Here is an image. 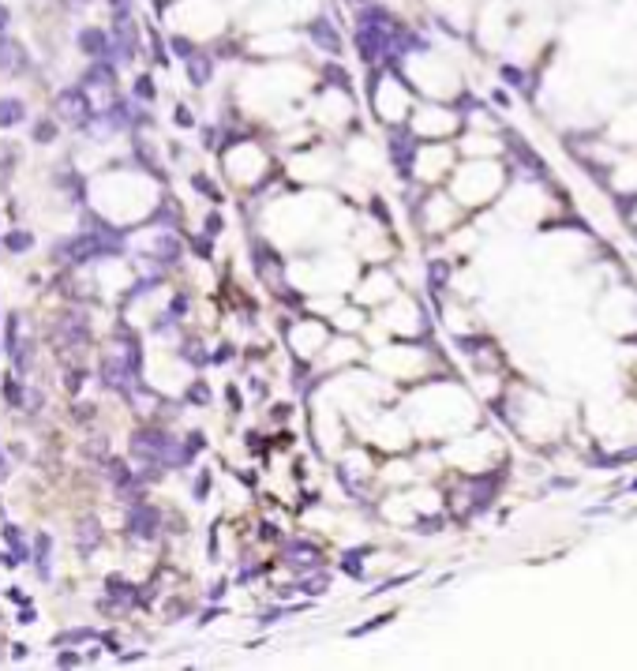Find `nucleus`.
Segmentation results:
<instances>
[{
  "label": "nucleus",
  "mask_w": 637,
  "mask_h": 671,
  "mask_svg": "<svg viewBox=\"0 0 637 671\" xmlns=\"http://www.w3.org/2000/svg\"><path fill=\"white\" fill-rule=\"evenodd\" d=\"M116 255H124V244L105 240L98 233H79V236H71V240L53 244V259H57V263H68V266L102 263V259H116Z\"/></svg>",
  "instance_id": "1"
},
{
  "label": "nucleus",
  "mask_w": 637,
  "mask_h": 671,
  "mask_svg": "<svg viewBox=\"0 0 637 671\" xmlns=\"http://www.w3.org/2000/svg\"><path fill=\"white\" fill-rule=\"evenodd\" d=\"M172 439L165 428H139L132 435V458H139L143 465H161V469H172Z\"/></svg>",
  "instance_id": "2"
},
{
  "label": "nucleus",
  "mask_w": 637,
  "mask_h": 671,
  "mask_svg": "<svg viewBox=\"0 0 637 671\" xmlns=\"http://www.w3.org/2000/svg\"><path fill=\"white\" fill-rule=\"evenodd\" d=\"M57 109H60V121H68L71 128H79V132H90L94 128V116L98 109L90 105L83 86H68V90L57 94Z\"/></svg>",
  "instance_id": "3"
},
{
  "label": "nucleus",
  "mask_w": 637,
  "mask_h": 671,
  "mask_svg": "<svg viewBox=\"0 0 637 671\" xmlns=\"http://www.w3.org/2000/svg\"><path fill=\"white\" fill-rule=\"evenodd\" d=\"M98 379L105 391H116V394H132V386L139 383V375L132 372V364L124 360V353H109L98 360Z\"/></svg>",
  "instance_id": "4"
},
{
  "label": "nucleus",
  "mask_w": 637,
  "mask_h": 671,
  "mask_svg": "<svg viewBox=\"0 0 637 671\" xmlns=\"http://www.w3.org/2000/svg\"><path fill=\"white\" fill-rule=\"evenodd\" d=\"M124 529H128V536H135V540H154V536L161 533V514H158V506H150V503H143V499L128 503Z\"/></svg>",
  "instance_id": "5"
},
{
  "label": "nucleus",
  "mask_w": 637,
  "mask_h": 671,
  "mask_svg": "<svg viewBox=\"0 0 637 671\" xmlns=\"http://www.w3.org/2000/svg\"><path fill=\"white\" fill-rule=\"evenodd\" d=\"M308 38L315 41L322 53H330V57H338V53L345 49V41H341V34H338V27H334L327 15L311 19V23H308Z\"/></svg>",
  "instance_id": "6"
},
{
  "label": "nucleus",
  "mask_w": 637,
  "mask_h": 671,
  "mask_svg": "<svg viewBox=\"0 0 637 671\" xmlns=\"http://www.w3.org/2000/svg\"><path fill=\"white\" fill-rule=\"evenodd\" d=\"M79 86H83V90H94V86H102V90H113V86H116V64H113L109 57L90 60V68L83 72Z\"/></svg>",
  "instance_id": "7"
},
{
  "label": "nucleus",
  "mask_w": 637,
  "mask_h": 671,
  "mask_svg": "<svg viewBox=\"0 0 637 671\" xmlns=\"http://www.w3.org/2000/svg\"><path fill=\"white\" fill-rule=\"evenodd\" d=\"M282 559H285L293 570H315V567H319V548H311L308 540L296 536V540H285Z\"/></svg>",
  "instance_id": "8"
},
{
  "label": "nucleus",
  "mask_w": 637,
  "mask_h": 671,
  "mask_svg": "<svg viewBox=\"0 0 637 671\" xmlns=\"http://www.w3.org/2000/svg\"><path fill=\"white\" fill-rule=\"evenodd\" d=\"M75 41H79V53H86L90 60L109 57V30H102V27H83Z\"/></svg>",
  "instance_id": "9"
},
{
  "label": "nucleus",
  "mask_w": 637,
  "mask_h": 671,
  "mask_svg": "<svg viewBox=\"0 0 637 671\" xmlns=\"http://www.w3.org/2000/svg\"><path fill=\"white\" fill-rule=\"evenodd\" d=\"M184 72H188L191 86H207L214 79V53H191L184 60Z\"/></svg>",
  "instance_id": "10"
},
{
  "label": "nucleus",
  "mask_w": 637,
  "mask_h": 671,
  "mask_svg": "<svg viewBox=\"0 0 637 671\" xmlns=\"http://www.w3.org/2000/svg\"><path fill=\"white\" fill-rule=\"evenodd\" d=\"M98 544H102V522H98V517H90V514H86L83 522H79V533H75V548H79V555L86 559V555H90V551L98 548Z\"/></svg>",
  "instance_id": "11"
},
{
  "label": "nucleus",
  "mask_w": 637,
  "mask_h": 671,
  "mask_svg": "<svg viewBox=\"0 0 637 671\" xmlns=\"http://www.w3.org/2000/svg\"><path fill=\"white\" fill-rule=\"evenodd\" d=\"M27 121V102L15 98V94H8V98H0V132H8V128H19Z\"/></svg>",
  "instance_id": "12"
},
{
  "label": "nucleus",
  "mask_w": 637,
  "mask_h": 671,
  "mask_svg": "<svg viewBox=\"0 0 637 671\" xmlns=\"http://www.w3.org/2000/svg\"><path fill=\"white\" fill-rule=\"evenodd\" d=\"M23 68H27V53H23V46L0 34V72H23Z\"/></svg>",
  "instance_id": "13"
},
{
  "label": "nucleus",
  "mask_w": 637,
  "mask_h": 671,
  "mask_svg": "<svg viewBox=\"0 0 637 671\" xmlns=\"http://www.w3.org/2000/svg\"><path fill=\"white\" fill-rule=\"evenodd\" d=\"M49 551H53V536H49V533H38V536H34V567H38V578H41V581L53 578Z\"/></svg>",
  "instance_id": "14"
},
{
  "label": "nucleus",
  "mask_w": 637,
  "mask_h": 671,
  "mask_svg": "<svg viewBox=\"0 0 637 671\" xmlns=\"http://www.w3.org/2000/svg\"><path fill=\"white\" fill-rule=\"evenodd\" d=\"M60 334H64V345H83V341H90V327L83 323V316L60 319Z\"/></svg>",
  "instance_id": "15"
},
{
  "label": "nucleus",
  "mask_w": 637,
  "mask_h": 671,
  "mask_svg": "<svg viewBox=\"0 0 637 671\" xmlns=\"http://www.w3.org/2000/svg\"><path fill=\"white\" fill-rule=\"evenodd\" d=\"M0 248H4V252H12V255H23V252H30V248H34V233H27V229H12V233H4Z\"/></svg>",
  "instance_id": "16"
},
{
  "label": "nucleus",
  "mask_w": 637,
  "mask_h": 671,
  "mask_svg": "<svg viewBox=\"0 0 637 671\" xmlns=\"http://www.w3.org/2000/svg\"><path fill=\"white\" fill-rule=\"evenodd\" d=\"M296 589H300V592H308V597H322V592L330 589V574H327V570L308 574V578H300V581H296Z\"/></svg>",
  "instance_id": "17"
},
{
  "label": "nucleus",
  "mask_w": 637,
  "mask_h": 671,
  "mask_svg": "<svg viewBox=\"0 0 637 671\" xmlns=\"http://www.w3.org/2000/svg\"><path fill=\"white\" fill-rule=\"evenodd\" d=\"M132 98L143 102V105H154L158 102V86H154V75H139L132 83Z\"/></svg>",
  "instance_id": "18"
},
{
  "label": "nucleus",
  "mask_w": 637,
  "mask_h": 671,
  "mask_svg": "<svg viewBox=\"0 0 637 671\" xmlns=\"http://www.w3.org/2000/svg\"><path fill=\"white\" fill-rule=\"evenodd\" d=\"M12 364H15L19 375H27L30 367H34V341H19L12 349Z\"/></svg>",
  "instance_id": "19"
},
{
  "label": "nucleus",
  "mask_w": 637,
  "mask_h": 671,
  "mask_svg": "<svg viewBox=\"0 0 637 671\" xmlns=\"http://www.w3.org/2000/svg\"><path fill=\"white\" fill-rule=\"evenodd\" d=\"M184 402H188V405H210V402H214L207 379H196V383L188 386V391H184Z\"/></svg>",
  "instance_id": "20"
},
{
  "label": "nucleus",
  "mask_w": 637,
  "mask_h": 671,
  "mask_svg": "<svg viewBox=\"0 0 637 671\" xmlns=\"http://www.w3.org/2000/svg\"><path fill=\"white\" fill-rule=\"evenodd\" d=\"M0 398H4L8 405H23V383H19L15 375H4V383H0Z\"/></svg>",
  "instance_id": "21"
},
{
  "label": "nucleus",
  "mask_w": 637,
  "mask_h": 671,
  "mask_svg": "<svg viewBox=\"0 0 637 671\" xmlns=\"http://www.w3.org/2000/svg\"><path fill=\"white\" fill-rule=\"evenodd\" d=\"M191 188H196L199 196H207L210 203H221V188L210 177H203V172H191Z\"/></svg>",
  "instance_id": "22"
},
{
  "label": "nucleus",
  "mask_w": 637,
  "mask_h": 671,
  "mask_svg": "<svg viewBox=\"0 0 637 671\" xmlns=\"http://www.w3.org/2000/svg\"><path fill=\"white\" fill-rule=\"evenodd\" d=\"M57 121H49V116H41V121H34V128H30V139H34V143H53V139H57Z\"/></svg>",
  "instance_id": "23"
},
{
  "label": "nucleus",
  "mask_w": 637,
  "mask_h": 671,
  "mask_svg": "<svg viewBox=\"0 0 637 671\" xmlns=\"http://www.w3.org/2000/svg\"><path fill=\"white\" fill-rule=\"evenodd\" d=\"M90 637H98V630H94V626H75V630L57 634L53 642H57V645H75V642H90Z\"/></svg>",
  "instance_id": "24"
},
{
  "label": "nucleus",
  "mask_w": 637,
  "mask_h": 671,
  "mask_svg": "<svg viewBox=\"0 0 637 671\" xmlns=\"http://www.w3.org/2000/svg\"><path fill=\"white\" fill-rule=\"evenodd\" d=\"M360 555H364L360 548H352V551H345V555H341V570L349 574V578H356V581H364V567H360Z\"/></svg>",
  "instance_id": "25"
},
{
  "label": "nucleus",
  "mask_w": 637,
  "mask_h": 671,
  "mask_svg": "<svg viewBox=\"0 0 637 671\" xmlns=\"http://www.w3.org/2000/svg\"><path fill=\"white\" fill-rule=\"evenodd\" d=\"M150 222H154V225H177V203L165 199L154 214H150Z\"/></svg>",
  "instance_id": "26"
},
{
  "label": "nucleus",
  "mask_w": 637,
  "mask_h": 671,
  "mask_svg": "<svg viewBox=\"0 0 637 671\" xmlns=\"http://www.w3.org/2000/svg\"><path fill=\"white\" fill-rule=\"evenodd\" d=\"M322 75H327V83H334V86H338V90H349V72H345L341 68V64H327V72H322Z\"/></svg>",
  "instance_id": "27"
},
{
  "label": "nucleus",
  "mask_w": 637,
  "mask_h": 671,
  "mask_svg": "<svg viewBox=\"0 0 637 671\" xmlns=\"http://www.w3.org/2000/svg\"><path fill=\"white\" fill-rule=\"evenodd\" d=\"M15 345H19V316H8V323H4V353L12 356Z\"/></svg>",
  "instance_id": "28"
},
{
  "label": "nucleus",
  "mask_w": 637,
  "mask_h": 671,
  "mask_svg": "<svg viewBox=\"0 0 637 671\" xmlns=\"http://www.w3.org/2000/svg\"><path fill=\"white\" fill-rule=\"evenodd\" d=\"M15 161H19V150H15L12 143H0V177H4V172H12Z\"/></svg>",
  "instance_id": "29"
},
{
  "label": "nucleus",
  "mask_w": 637,
  "mask_h": 671,
  "mask_svg": "<svg viewBox=\"0 0 637 671\" xmlns=\"http://www.w3.org/2000/svg\"><path fill=\"white\" fill-rule=\"evenodd\" d=\"M203 233H207L210 240H214V236H221V233H225V218H221L218 210H210V214H207V222H203Z\"/></svg>",
  "instance_id": "30"
},
{
  "label": "nucleus",
  "mask_w": 637,
  "mask_h": 671,
  "mask_svg": "<svg viewBox=\"0 0 637 671\" xmlns=\"http://www.w3.org/2000/svg\"><path fill=\"white\" fill-rule=\"evenodd\" d=\"M210 480H214V473H210V469H203V473H199V480L191 484V495H196L199 503H203V499H207V495H210Z\"/></svg>",
  "instance_id": "31"
},
{
  "label": "nucleus",
  "mask_w": 637,
  "mask_h": 671,
  "mask_svg": "<svg viewBox=\"0 0 637 671\" xmlns=\"http://www.w3.org/2000/svg\"><path fill=\"white\" fill-rule=\"evenodd\" d=\"M229 360H233V345H229V341H221L214 353H207V364H214V367H221V364H229Z\"/></svg>",
  "instance_id": "32"
},
{
  "label": "nucleus",
  "mask_w": 637,
  "mask_h": 671,
  "mask_svg": "<svg viewBox=\"0 0 637 671\" xmlns=\"http://www.w3.org/2000/svg\"><path fill=\"white\" fill-rule=\"evenodd\" d=\"M169 49L177 53L180 60H188L191 53H196V41H191V38H169Z\"/></svg>",
  "instance_id": "33"
},
{
  "label": "nucleus",
  "mask_w": 637,
  "mask_h": 671,
  "mask_svg": "<svg viewBox=\"0 0 637 671\" xmlns=\"http://www.w3.org/2000/svg\"><path fill=\"white\" fill-rule=\"evenodd\" d=\"M23 405L30 409V413H38V409L46 405V394L34 391V386H23Z\"/></svg>",
  "instance_id": "34"
},
{
  "label": "nucleus",
  "mask_w": 637,
  "mask_h": 671,
  "mask_svg": "<svg viewBox=\"0 0 637 671\" xmlns=\"http://www.w3.org/2000/svg\"><path fill=\"white\" fill-rule=\"evenodd\" d=\"M150 57H154L158 64H165L169 60V53H165V41H161L158 30H150Z\"/></svg>",
  "instance_id": "35"
},
{
  "label": "nucleus",
  "mask_w": 637,
  "mask_h": 671,
  "mask_svg": "<svg viewBox=\"0 0 637 671\" xmlns=\"http://www.w3.org/2000/svg\"><path fill=\"white\" fill-rule=\"evenodd\" d=\"M172 124L177 128H196V113H191L188 105H177V109H172Z\"/></svg>",
  "instance_id": "36"
},
{
  "label": "nucleus",
  "mask_w": 637,
  "mask_h": 671,
  "mask_svg": "<svg viewBox=\"0 0 637 671\" xmlns=\"http://www.w3.org/2000/svg\"><path fill=\"white\" fill-rule=\"evenodd\" d=\"M188 308H191L188 293H177V297H172V304H169V316H172V319H184V316H188Z\"/></svg>",
  "instance_id": "37"
},
{
  "label": "nucleus",
  "mask_w": 637,
  "mask_h": 671,
  "mask_svg": "<svg viewBox=\"0 0 637 671\" xmlns=\"http://www.w3.org/2000/svg\"><path fill=\"white\" fill-rule=\"evenodd\" d=\"M150 327H154V334H177V319H172L169 311H161V316L150 323Z\"/></svg>",
  "instance_id": "38"
},
{
  "label": "nucleus",
  "mask_w": 637,
  "mask_h": 671,
  "mask_svg": "<svg viewBox=\"0 0 637 671\" xmlns=\"http://www.w3.org/2000/svg\"><path fill=\"white\" fill-rule=\"evenodd\" d=\"M57 667H79V656L71 649H64V653H57Z\"/></svg>",
  "instance_id": "39"
},
{
  "label": "nucleus",
  "mask_w": 637,
  "mask_h": 671,
  "mask_svg": "<svg viewBox=\"0 0 637 671\" xmlns=\"http://www.w3.org/2000/svg\"><path fill=\"white\" fill-rule=\"evenodd\" d=\"M34 623H38V608L23 604V611H19V626H34Z\"/></svg>",
  "instance_id": "40"
},
{
  "label": "nucleus",
  "mask_w": 637,
  "mask_h": 671,
  "mask_svg": "<svg viewBox=\"0 0 637 671\" xmlns=\"http://www.w3.org/2000/svg\"><path fill=\"white\" fill-rule=\"evenodd\" d=\"M218 139H221V132H218V128H203V147H207V150H214V147H218Z\"/></svg>",
  "instance_id": "41"
},
{
  "label": "nucleus",
  "mask_w": 637,
  "mask_h": 671,
  "mask_svg": "<svg viewBox=\"0 0 637 671\" xmlns=\"http://www.w3.org/2000/svg\"><path fill=\"white\" fill-rule=\"evenodd\" d=\"M225 589H229V581H225V578H221V581H214L210 592H207V600H221V597H225Z\"/></svg>",
  "instance_id": "42"
},
{
  "label": "nucleus",
  "mask_w": 637,
  "mask_h": 671,
  "mask_svg": "<svg viewBox=\"0 0 637 671\" xmlns=\"http://www.w3.org/2000/svg\"><path fill=\"white\" fill-rule=\"evenodd\" d=\"M4 597H8V600H15V604H30V597H27V592L19 589V585H12V589L4 592Z\"/></svg>",
  "instance_id": "43"
},
{
  "label": "nucleus",
  "mask_w": 637,
  "mask_h": 671,
  "mask_svg": "<svg viewBox=\"0 0 637 671\" xmlns=\"http://www.w3.org/2000/svg\"><path fill=\"white\" fill-rule=\"evenodd\" d=\"M191 248H196L199 259H210V236H207V240H191Z\"/></svg>",
  "instance_id": "44"
},
{
  "label": "nucleus",
  "mask_w": 637,
  "mask_h": 671,
  "mask_svg": "<svg viewBox=\"0 0 637 671\" xmlns=\"http://www.w3.org/2000/svg\"><path fill=\"white\" fill-rule=\"evenodd\" d=\"M225 398H229V409H233V413H240V391H236V386H229V391H225Z\"/></svg>",
  "instance_id": "45"
},
{
  "label": "nucleus",
  "mask_w": 637,
  "mask_h": 671,
  "mask_svg": "<svg viewBox=\"0 0 637 671\" xmlns=\"http://www.w3.org/2000/svg\"><path fill=\"white\" fill-rule=\"evenodd\" d=\"M8 23H12V12H8V4H0V34L8 30Z\"/></svg>",
  "instance_id": "46"
},
{
  "label": "nucleus",
  "mask_w": 637,
  "mask_h": 671,
  "mask_svg": "<svg viewBox=\"0 0 637 671\" xmlns=\"http://www.w3.org/2000/svg\"><path fill=\"white\" fill-rule=\"evenodd\" d=\"M255 574H259V567H244L240 574H236V581H240V585H244V581H252Z\"/></svg>",
  "instance_id": "47"
},
{
  "label": "nucleus",
  "mask_w": 637,
  "mask_h": 671,
  "mask_svg": "<svg viewBox=\"0 0 637 671\" xmlns=\"http://www.w3.org/2000/svg\"><path fill=\"white\" fill-rule=\"evenodd\" d=\"M8 476V458H4V450H0V480Z\"/></svg>",
  "instance_id": "48"
},
{
  "label": "nucleus",
  "mask_w": 637,
  "mask_h": 671,
  "mask_svg": "<svg viewBox=\"0 0 637 671\" xmlns=\"http://www.w3.org/2000/svg\"><path fill=\"white\" fill-rule=\"evenodd\" d=\"M109 4H113V8H116V4H128V0H109Z\"/></svg>",
  "instance_id": "49"
}]
</instances>
